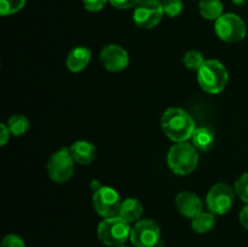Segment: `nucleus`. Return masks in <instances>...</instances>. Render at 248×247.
<instances>
[{
    "label": "nucleus",
    "mask_w": 248,
    "mask_h": 247,
    "mask_svg": "<svg viewBox=\"0 0 248 247\" xmlns=\"http://www.w3.org/2000/svg\"><path fill=\"white\" fill-rule=\"evenodd\" d=\"M198 81L201 89L211 94L222 92L229 81L225 65L218 60H206L198 72Z\"/></svg>",
    "instance_id": "7ed1b4c3"
},
{
    "label": "nucleus",
    "mask_w": 248,
    "mask_h": 247,
    "mask_svg": "<svg viewBox=\"0 0 248 247\" xmlns=\"http://www.w3.org/2000/svg\"><path fill=\"white\" fill-rule=\"evenodd\" d=\"M215 31L224 43H239L247 34V27L244 19L236 14H223L215 23Z\"/></svg>",
    "instance_id": "39448f33"
},
{
    "label": "nucleus",
    "mask_w": 248,
    "mask_h": 247,
    "mask_svg": "<svg viewBox=\"0 0 248 247\" xmlns=\"http://www.w3.org/2000/svg\"><path fill=\"white\" fill-rule=\"evenodd\" d=\"M142 0H109L110 5L118 10L135 9Z\"/></svg>",
    "instance_id": "a878e982"
},
{
    "label": "nucleus",
    "mask_w": 248,
    "mask_h": 247,
    "mask_svg": "<svg viewBox=\"0 0 248 247\" xmlns=\"http://www.w3.org/2000/svg\"><path fill=\"white\" fill-rule=\"evenodd\" d=\"M92 52L89 47L85 46H75L74 48L68 52L67 60H65V65L68 70L72 73H79L84 70L89 65L91 61Z\"/></svg>",
    "instance_id": "ddd939ff"
},
{
    "label": "nucleus",
    "mask_w": 248,
    "mask_h": 247,
    "mask_svg": "<svg viewBox=\"0 0 248 247\" xmlns=\"http://www.w3.org/2000/svg\"><path fill=\"white\" fill-rule=\"evenodd\" d=\"M176 208L183 217L186 218H195L200 215L202 211V201L196 194L191 191H181L176 196Z\"/></svg>",
    "instance_id": "f8f14e48"
},
{
    "label": "nucleus",
    "mask_w": 248,
    "mask_h": 247,
    "mask_svg": "<svg viewBox=\"0 0 248 247\" xmlns=\"http://www.w3.org/2000/svg\"><path fill=\"white\" fill-rule=\"evenodd\" d=\"M239 220H240V223H241L242 227H244L245 229L248 230V203L245 206L244 208H242L241 212H240Z\"/></svg>",
    "instance_id": "cd10ccee"
},
{
    "label": "nucleus",
    "mask_w": 248,
    "mask_h": 247,
    "mask_svg": "<svg viewBox=\"0 0 248 247\" xmlns=\"http://www.w3.org/2000/svg\"><path fill=\"white\" fill-rule=\"evenodd\" d=\"M235 5H239V6H242V5L247 4L248 0H232Z\"/></svg>",
    "instance_id": "c85d7f7f"
},
{
    "label": "nucleus",
    "mask_w": 248,
    "mask_h": 247,
    "mask_svg": "<svg viewBox=\"0 0 248 247\" xmlns=\"http://www.w3.org/2000/svg\"><path fill=\"white\" fill-rule=\"evenodd\" d=\"M216 215L212 212H201L191 219V228L198 234H206L211 232L216 224Z\"/></svg>",
    "instance_id": "a211bd4d"
},
{
    "label": "nucleus",
    "mask_w": 248,
    "mask_h": 247,
    "mask_svg": "<svg viewBox=\"0 0 248 247\" xmlns=\"http://www.w3.org/2000/svg\"><path fill=\"white\" fill-rule=\"evenodd\" d=\"M161 127L165 135L176 143L186 142L195 131V121L182 108L166 109L161 116Z\"/></svg>",
    "instance_id": "f257e3e1"
},
{
    "label": "nucleus",
    "mask_w": 248,
    "mask_h": 247,
    "mask_svg": "<svg viewBox=\"0 0 248 247\" xmlns=\"http://www.w3.org/2000/svg\"><path fill=\"white\" fill-rule=\"evenodd\" d=\"M160 227L153 219H140L131 229L130 240L136 247H155L160 241Z\"/></svg>",
    "instance_id": "9d476101"
},
{
    "label": "nucleus",
    "mask_w": 248,
    "mask_h": 247,
    "mask_svg": "<svg viewBox=\"0 0 248 247\" xmlns=\"http://www.w3.org/2000/svg\"><path fill=\"white\" fill-rule=\"evenodd\" d=\"M199 162L198 149L186 142L176 143L167 153V164L178 176H188L196 169Z\"/></svg>",
    "instance_id": "f03ea898"
},
{
    "label": "nucleus",
    "mask_w": 248,
    "mask_h": 247,
    "mask_svg": "<svg viewBox=\"0 0 248 247\" xmlns=\"http://www.w3.org/2000/svg\"><path fill=\"white\" fill-rule=\"evenodd\" d=\"M164 7L160 0H142L133 9V22L143 29L155 28L164 17Z\"/></svg>",
    "instance_id": "6e6552de"
},
{
    "label": "nucleus",
    "mask_w": 248,
    "mask_h": 247,
    "mask_svg": "<svg viewBox=\"0 0 248 247\" xmlns=\"http://www.w3.org/2000/svg\"><path fill=\"white\" fill-rule=\"evenodd\" d=\"M7 127H9L10 132L15 137H19L23 136L27 131L31 127V123L27 116L22 115V114H15L11 118L7 120Z\"/></svg>",
    "instance_id": "6ab92c4d"
},
{
    "label": "nucleus",
    "mask_w": 248,
    "mask_h": 247,
    "mask_svg": "<svg viewBox=\"0 0 248 247\" xmlns=\"http://www.w3.org/2000/svg\"><path fill=\"white\" fill-rule=\"evenodd\" d=\"M121 202L119 193L110 186H101L92 196L94 211L103 218L119 216Z\"/></svg>",
    "instance_id": "1a4fd4ad"
},
{
    "label": "nucleus",
    "mask_w": 248,
    "mask_h": 247,
    "mask_svg": "<svg viewBox=\"0 0 248 247\" xmlns=\"http://www.w3.org/2000/svg\"><path fill=\"white\" fill-rule=\"evenodd\" d=\"M160 1H162V0H160Z\"/></svg>",
    "instance_id": "7c9ffc66"
},
{
    "label": "nucleus",
    "mask_w": 248,
    "mask_h": 247,
    "mask_svg": "<svg viewBox=\"0 0 248 247\" xmlns=\"http://www.w3.org/2000/svg\"><path fill=\"white\" fill-rule=\"evenodd\" d=\"M115 247H127V246H124V245H121V246H115Z\"/></svg>",
    "instance_id": "c756f323"
},
{
    "label": "nucleus",
    "mask_w": 248,
    "mask_h": 247,
    "mask_svg": "<svg viewBox=\"0 0 248 247\" xmlns=\"http://www.w3.org/2000/svg\"><path fill=\"white\" fill-rule=\"evenodd\" d=\"M74 164L69 148H61L53 153L48 159L46 170L47 174L55 183H65L69 181L74 172Z\"/></svg>",
    "instance_id": "423d86ee"
},
{
    "label": "nucleus",
    "mask_w": 248,
    "mask_h": 247,
    "mask_svg": "<svg viewBox=\"0 0 248 247\" xmlns=\"http://www.w3.org/2000/svg\"><path fill=\"white\" fill-rule=\"evenodd\" d=\"M206 62V60L203 58L202 53L199 52V51L191 50L184 55L183 57V63L188 69L194 70V72H199L200 68L202 67L203 63Z\"/></svg>",
    "instance_id": "aec40b11"
},
{
    "label": "nucleus",
    "mask_w": 248,
    "mask_h": 247,
    "mask_svg": "<svg viewBox=\"0 0 248 247\" xmlns=\"http://www.w3.org/2000/svg\"><path fill=\"white\" fill-rule=\"evenodd\" d=\"M143 215V205L138 199L128 198L123 200L119 211V216L128 223H136Z\"/></svg>",
    "instance_id": "2eb2a0df"
},
{
    "label": "nucleus",
    "mask_w": 248,
    "mask_h": 247,
    "mask_svg": "<svg viewBox=\"0 0 248 247\" xmlns=\"http://www.w3.org/2000/svg\"><path fill=\"white\" fill-rule=\"evenodd\" d=\"M27 0H0V15L2 17L17 14L26 5Z\"/></svg>",
    "instance_id": "412c9836"
},
{
    "label": "nucleus",
    "mask_w": 248,
    "mask_h": 247,
    "mask_svg": "<svg viewBox=\"0 0 248 247\" xmlns=\"http://www.w3.org/2000/svg\"><path fill=\"white\" fill-rule=\"evenodd\" d=\"M130 224L120 216L104 218L97 228V236L106 246H121L130 239L132 229Z\"/></svg>",
    "instance_id": "20e7f679"
},
{
    "label": "nucleus",
    "mask_w": 248,
    "mask_h": 247,
    "mask_svg": "<svg viewBox=\"0 0 248 247\" xmlns=\"http://www.w3.org/2000/svg\"><path fill=\"white\" fill-rule=\"evenodd\" d=\"M234 200L235 189H232L229 184L220 182L210 189L206 196V205L208 211L213 215L222 216L232 210Z\"/></svg>",
    "instance_id": "0eeeda50"
},
{
    "label": "nucleus",
    "mask_w": 248,
    "mask_h": 247,
    "mask_svg": "<svg viewBox=\"0 0 248 247\" xmlns=\"http://www.w3.org/2000/svg\"><path fill=\"white\" fill-rule=\"evenodd\" d=\"M161 2L165 15L171 17V18L179 16L183 11L184 5L182 0H162Z\"/></svg>",
    "instance_id": "4be33fe9"
},
{
    "label": "nucleus",
    "mask_w": 248,
    "mask_h": 247,
    "mask_svg": "<svg viewBox=\"0 0 248 247\" xmlns=\"http://www.w3.org/2000/svg\"><path fill=\"white\" fill-rule=\"evenodd\" d=\"M223 2L220 0H200L199 11L205 19L217 21L223 15Z\"/></svg>",
    "instance_id": "f3484780"
},
{
    "label": "nucleus",
    "mask_w": 248,
    "mask_h": 247,
    "mask_svg": "<svg viewBox=\"0 0 248 247\" xmlns=\"http://www.w3.org/2000/svg\"><path fill=\"white\" fill-rule=\"evenodd\" d=\"M235 193L239 195V198L244 201L245 203H248V172L242 174L241 177L236 179L235 182Z\"/></svg>",
    "instance_id": "5701e85b"
},
{
    "label": "nucleus",
    "mask_w": 248,
    "mask_h": 247,
    "mask_svg": "<svg viewBox=\"0 0 248 247\" xmlns=\"http://www.w3.org/2000/svg\"><path fill=\"white\" fill-rule=\"evenodd\" d=\"M99 60H101L102 65L107 70L113 73L123 72L126 69L130 63V56L128 52L120 45L116 44H110L102 48L99 53Z\"/></svg>",
    "instance_id": "9b49d317"
},
{
    "label": "nucleus",
    "mask_w": 248,
    "mask_h": 247,
    "mask_svg": "<svg viewBox=\"0 0 248 247\" xmlns=\"http://www.w3.org/2000/svg\"><path fill=\"white\" fill-rule=\"evenodd\" d=\"M191 142L200 152H210L215 145V132L210 127H196L191 136Z\"/></svg>",
    "instance_id": "dca6fc26"
},
{
    "label": "nucleus",
    "mask_w": 248,
    "mask_h": 247,
    "mask_svg": "<svg viewBox=\"0 0 248 247\" xmlns=\"http://www.w3.org/2000/svg\"><path fill=\"white\" fill-rule=\"evenodd\" d=\"M109 0H82L85 10L90 12H98L104 9Z\"/></svg>",
    "instance_id": "393cba45"
},
{
    "label": "nucleus",
    "mask_w": 248,
    "mask_h": 247,
    "mask_svg": "<svg viewBox=\"0 0 248 247\" xmlns=\"http://www.w3.org/2000/svg\"><path fill=\"white\" fill-rule=\"evenodd\" d=\"M73 160L79 165H90L97 157V149L89 140H77L69 147Z\"/></svg>",
    "instance_id": "4468645a"
},
{
    "label": "nucleus",
    "mask_w": 248,
    "mask_h": 247,
    "mask_svg": "<svg viewBox=\"0 0 248 247\" xmlns=\"http://www.w3.org/2000/svg\"><path fill=\"white\" fill-rule=\"evenodd\" d=\"M0 128H1V132H0V145L4 147V145L7 143V140L10 139V135H11V132H10L6 124H1V125H0Z\"/></svg>",
    "instance_id": "bb28decb"
},
{
    "label": "nucleus",
    "mask_w": 248,
    "mask_h": 247,
    "mask_svg": "<svg viewBox=\"0 0 248 247\" xmlns=\"http://www.w3.org/2000/svg\"><path fill=\"white\" fill-rule=\"evenodd\" d=\"M1 247H26L23 239L16 234H9L2 239Z\"/></svg>",
    "instance_id": "b1692460"
}]
</instances>
